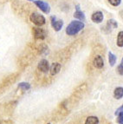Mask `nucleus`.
Segmentation results:
<instances>
[{"mask_svg": "<svg viewBox=\"0 0 123 124\" xmlns=\"http://www.w3.org/2000/svg\"><path fill=\"white\" fill-rule=\"evenodd\" d=\"M84 23L80 20L72 21L66 28V34L69 36H74L84 29Z\"/></svg>", "mask_w": 123, "mask_h": 124, "instance_id": "nucleus-1", "label": "nucleus"}, {"mask_svg": "<svg viewBox=\"0 0 123 124\" xmlns=\"http://www.w3.org/2000/svg\"><path fill=\"white\" fill-rule=\"evenodd\" d=\"M30 20L37 26H43L46 22L45 17L37 12H34L30 16Z\"/></svg>", "mask_w": 123, "mask_h": 124, "instance_id": "nucleus-2", "label": "nucleus"}, {"mask_svg": "<svg viewBox=\"0 0 123 124\" xmlns=\"http://www.w3.org/2000/svg\"><path fill=\"white\" fill-rule=\"evenodd\" d=\"M33 2L43 12L46 13V14H49L50 12V6L48 3L44 2V1H41V0H36V1L34 0Z\"/></svg>", "mask_w": 123, "mask_h": 124, "instance_id": "nucleus-3", "label": "nucleus"}, {"mask_svg": "<svg viewBox=\"0 0 123 124\" xmlns=\"http://www.w3.org/2000/svg\"><path fill=\"white\" fill-rule=\"evenodd\" d=\"M50 20H51L52 28H53L55 31H61V29L62 28V25H63V21L61 20V19H57L55 17H51Z\"/></svg>", "mask_w": 123, "mask_h": 124, "instance_id": "nucleus-4", "label": "nucleus"}, {"mask_svg": "<svg viewBox=\"0 0 123 124\" xmlns=\"http://www.w3.org/2000/svg\"><path fill=\"white\" fill-rule=\"evenodd\" d=\"M33 34H34L35 38H37V39H44L46 37L45 31L39 28V27L33 28Z\"/></svg>", "mask_w": 123, "mask_h": 124, "instance_id": "nucleus-5", "label": "nucleus"}, {"mask_svg": "<svg viewBox=\"0 0 123 124\" xmlns=\"http://www.w3.org/2000/svg\"><path fill=\"white\" fill-rule=\"evenodd\" d=\"M103 13L101 11H95L91 16V20L95 23H100L103 21Z\"/></svg>", "mask_w": 123, "mask_h": 124, "instance_id": "nucleus-6", "label": "nucleus"}, {"mask_svg": "<svg viewBox=\"0 0 123 124\" xmlns=\"http://www.w3.org/2000/svg\"><path fill=\"white\" fill-rule=\"evenodd\" d=\"M37 68H38L39 70L42 71V72H43V73L48 72L49 70V62H48L47 60H45V59H43V60H41L40 62H39L38 65H37Z\"/></svg>", "mask_w": 123, "mask_h": 124, "instance_id": "nucleus-7", "label": "nucleus"}, {"mask_svg": "<svg viewBox=\"0 0 123 124\" xmlns=\"http://www.w3.org/2000/svg\"><path fill=\"white\" fill-rule=\"evenodd\" d=\"M93 63H94V66L97 69H101L104 66V61H103V58L100 56H96L94 58L93 60Z\"/></svg>", "mask_w": 123, "mask_h": 124, "instance_id": "nucleus-8", "label": "nucleus"}, {"mask_svg": "<svg viewBox=\"0 0 123 124\" xmlns=\"http://www.w3.org/2000/svg\"><path fill=\"white\" fill-rule=\"evenodd\" d=\"M76 12H75V14H74V17H75V18L79 19L80 21L84 22V21H85V15H84V13L82 12V10H80V5H79V4H77V5L76 6Z\"/></svg>", "mask_w": 123, "mask_h": 124, "instance_id": "nucleus-9", "label": "nucleus"}, {"mask_svg": "<svg viewBox=\"0 0 123 124\" xmlns=\"http://www.w3.org/2000/svg\"><path fill=\"white\" fill-rule=\"evenodd\" d=\"M61 68H62V65L59 63V62H55L51 65L50 67V74L52 76H55L56 75L57 73H59V71L61 70Z\"/></svg>", "mask_w": 123, "mask_h": 124, "instance_id": "nucleus-10", "label": "nucleus"}, {"mask_svg": "<svg viewBox=\"0 0 123 124\" xmlns=\"http://www.w3.org/2000/svg\"><path fill=\"white\" fill-rule=\"evenodd\" d=\"M117 27H118V23H117V22L115 19H109V20L108 21L107 25H106V28H107L108 32L109 31H112L114 29H115Z\"/></svg>", "mask_w": 123, "mask_h": 124, "instance_id": "nucleus-11", "label": "nucleus"}, {"mask_svg": "<svg viewBox=\"0 0 123 124\" xmlns=\"http://www.w3.org/2000/svg\"><path fill=\"white\" fill-rule=\"evenodd\" d=\"M114 96L116 99H121L123 97V88L122 87H118L115 89L114 91Z\"/></svg>", "mask_w": 123, "mask_h": 124, "instance_id": "nucleus-12", "label": "nucleus"}, {"mask_svg": "<svg viewBox=\"0 0 123 124\" xmlns=\"http://www.w3.org/2000/svg\"><path fill=\"white\" fill-rule=\"evenodd\" d=\"M85 124H99V119L96 116H88L86 119Z\"/></svg>", "mask_w": 123, "mask_h": 124, "instance_id": "nucleus-13", "label": "nucleus"}, {"mask_svg": "<svg viewBox=\"0 0 123 124\" xmlns=\"http://www.w3.org/2000/svg\"><path fill=\"white\" fill-rule=\"evenodd\" d=\"M117 46L119 47H123V31H120L117 36Z\"/></svg>", "mask_w": 123, "mask_h": 124, "instance_id": "nucleus-14", "label": "nucleus"}, {"mask_svg": "<svg viewBox=\"0 0 123 124\" xmlns=\"http://www.w3.org/2000/svg\"><path fill=\"white\" fill-rule=\"evenodd\" d=\"M116 60H117L116 56H115L113 53L109 52L108 53V62H109V64H110V66H112V67L115 66V62H116Z\"/></svg>", "mask_w": 123, "mask_h": 124, "instance_id": "nucleus-15", "label": "nucleus"}, {"mask_svg": "<svg viewBox=\"0 0 123 124\" xmlns=\"http://www.w3.org/2000/svg\"><path fill=\"white\" fill-rule=\"evenodd\" d=\"M18 88L22 89L23 90H28V89H31V85L28 83H21L18 84Z\"/></svg>", "mask_w": 123, "mask_h": 124, "instance_id": "nucleus-16", "label": "nucleus"}, {"mask_svg": "<svg viewBox=\"0 0 123 124\" xmlns=\"http://www.w3.org/2000/svg\"><path fill=\"white\" fill-rule=\"evenodd\" d=\"M108 1L113 6H119L121 3V0H108Z\"/></svg>", "mask_w": 123, "mask_h": 124, "instance_id": "nucleus-17", "label": "nucleus"}, {"mask_svg": "<svg viewBox=\"0 0 123 124\" xmlns=\"http://www.w3.org/2000/svg\"><path fill=\"white\" fill-rule=\"evenodd\" d=\"M117 71L120 75H123V57L121 59V62L120 63V65L118 66V69H117Z\"/></svg>", "mask_w": 123, "mask_h": 124, "instance_id": "nucleus-18", "label": "nucleus"}, {"mask_svg": "<svg viewBox=\"0 0 123 124\" xmlns=\"http://www.w3.org/2000/svg\"><path fill=\"white\" fill-rule=\"evenodd\" d=\"M116 122L120 124L123 123V112H121L120 114H118V117L116 119Z\"/></svg>", "mask_w": 123, "mask_h": 124, "instance_id": "nucleus-19", "label": "nucleus"}, {"mask_svg": "<svg viewBox=\"0 0 123 124\" xmlns=\"http://www.w3.org/2000/svg\"><path fill=\"white\" fill-rule=\"evenodd\" d=\"M121 112H123V104H122V106H121V107H120L119 108L115 111V116H118V114H120Z\"/></svg>", "mask_w": 123, "mask_h": 124, "instance_id": "nucleus-20", "label": "nucleus"}, {"mask_svg": "<svg viewBox=\"0 0 123 124\" xmlns=\"http://www.w3.org/2000/svg\"><path fill=\"white\" fill-rule=\"evenodd\" d=\"M120 15H121V17L123 18V10H121V11H120Z\"/></svg>", "mask_w": 123, "mask_h": 124, "instance_id": "nucleus-21", "label": "nucleus"}, {"mask_svg": "<svg viewBox=\"0 0 123 124\" xmlns=\"http://www.w3.org/2000/svg\"><path fill=\"white\" fill-rule=\"evenodd\" d=\"M27 1H31V2H33V1H34V0H27Z\"/></svg>", "mask_w": 123, "mask_h": 124, "instance_id": "nucleus-22", "label": "nucleus"}, {"mask_svg": "<svg viewBox=\"0 0 123 124\" xmlns=\"http://www.w3.org/2000/svg\"><path fill=\"white\" fill-rule=\"evenodd\" d=\"M48 124H51V123H48Z\"/></svg>", "mask_w": 123, "mask_h": 124, "instance_id": "nucleus-23", "label": "nucleus"}, {"mask_svg": "<svg viewBox=\"0 0 123 124\" xmlns=\"http://www.w3.org/2000/svg\"><path fill=\"white\" fill-rule=\"evenodd\" d=\"M121 124H123V123H121Z\"/></svg>", "mask_w": 123, "mask_h": 124, "instance_id": "nucleus-24", "label": "nucleus"}]
</instances>
